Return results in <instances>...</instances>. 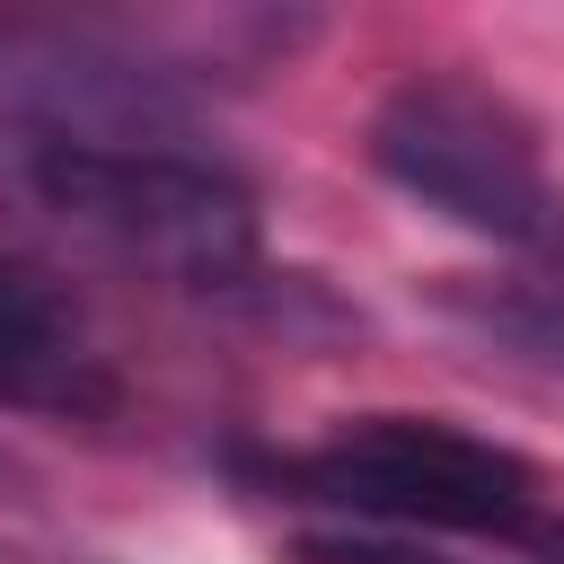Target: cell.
<instances>
[{
  "label": "cell",
  "instance_id": "cell-3",
  "mask_svg": "<svg viewBox=\"0 0 564 564\" xmlns=\"http://www.w3.org/2000/svg\"><path fill=\"white\" fill-rule=\"evenodd\" d=\"M370 167L467 238H494V247L564 238V194L546 176L538 123L476 70H449V62L405 70L370 115Z\"/></svg>",
  "mask_w": 564,
  "mask_h": 564
},
{
  "label": "cell",
  "instance_id": "cell-4",
  "mask_svg": "<svg viewBox=\"0 0 564 564\" xmlns=\"http://www.w3.org/2000/svg\"><path fill=\"white\" fill-rule=\"evenodd\" d=\"M0 405L53 423H97L115 405V370L88 317L53 291V273H35L9 247H0Z\"/></svg>",
  "mask_w": 564,
  "mask_h": 564
},
{
  "label": "cell",
  "instance_id": "cell-5",
  "mask_svg": "<svg viewBox=\"0 0 564 564\" xmlns=\"http://www.w3.org/2000/svg\"><path fill=\"white\" fill-rule=\"evenodd\" d=\"M476 317H485V335H502L529 361H555L564 370V273L555 282H511V291L476 300Z\"/></svg>",
  "mask_w": 564,
  "mask_h": 564
},
{
  "label": "cell",
  "instance_id": "cell-1",
  "mask_svg": "<svg viewBox=\"0 0 564 564\" xmlns=\"http://www.w3.org/2000/svg\"><path fill=\"white\" fill-rule=\"evenodd\" d=\"M0 212L167 291H238L264 256L256 194L220 159L53 106H0Z\"/></svg>",
  "mask_w": 564,
  "mask_h": 564
},
{
  "label": "cell",
  "instance_id": "cell-6",
  "mask_svg": "<svg viewBox=\"0 0 564 564\" xmlns=\"http://www.w3.org/2000/svg\"><path fill=\"white\" fill-rule=\"evenodd\" d=\"M300 555L308 564H476L441 538H379V529H308Z\"/></svg>",
  "mask_w": 564,
  "mask_h": 564
},
{
  "label": "cell",
  "instance_id": "cell-2",
  "mask_svg": "<svg viewBox=\"0 0 564 564\" xmlns=\"http://www.w3.org/2000/svg\"><path fill=\"white\" fill-rule=\"evenodd\" d=\"M273 494L326 511L335 529H379V538L555 546L538 467L449 414H352L326 441L273 458Z\"/></svg>",
  "mask_w": 564,
  "mask_h": 564
}]
</instances>
